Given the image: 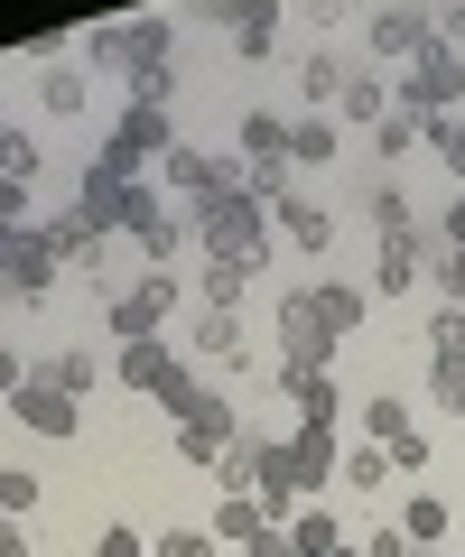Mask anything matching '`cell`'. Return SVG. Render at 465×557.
Wrapping results in <instances>:
<instances>
[{
    "mask_svg": "<svg viewBox=\"0 0 465 557\" xmlns=\"http://www.w3.org/2000/svg\"><path fill=\"white\" fill-rule=\"evenodd\" d=\"M196 233H205V251H215L223 270H243V278L270 260V223H261V196H252V186L205 196V205H196Z\"/></svg>",
    "mask_w": 465,
    "mask_h": 557,
    "instance_id": "1",
    "label": "cell"
},
{
    "mask_svg": "<svg viewBox=\"0 0 465 557\" xmlns=\"http://www.w3.org/2000/svg\"><path fill=\"white\" fill-rule=\"evenodd\" d=\"M391 102H401V112H419V121L456 112V102H465V57L438 38L428 57H409V75H391Z\"/></svg>",
    "mask_w": 465,
    "mask_h": 557,
    "instance_id": "2",
    "label": "cell"
},
{
    "mask_svg": "<svg viewBox=\"0 0 465 557\" xmlns=\"http://www.w3.org/2000/svg\"><path fill=\"white\" fill-rule=\"evenodd\" d=\"M168 317H178V278H168V270H149L140 288H131V298H112V307H102V325H112L122 344H149Z\"/></svg>",
    "mask_w": 465,
    "mask_h": 557,
    "instance_id": "3",
    "label": "cell"
},
{
    "mask_svg": "<svg viewBox=\"0 0 465 557\" xmlns=\"http://www.w3.org/2000/svg\"><path fill=\"white\" fill-rule=\"evenodd\" d=\"M280 344H289V372H326L335 325L317 317V288H289V298H280Z\"/></svg>",
    "mask_w": 465,
    "mask_h": 557,
    "instance_id": "4",
    "label": "cell"
},
{
    "mask_svg": "<svg viewBox=\"0 0 465 557\" xmlns=\"http://www.w3.org/2000/svg\"><path fill=\"white\" fill-rule=\"evenodd\" d=\"M178 456L186 465H223L233 456V399L223 391H196V409H186V428H178Z\"/></svg>",
    "mask_w": 465,
    "mask_h": 557,
    "instance_id": "5",
    "label": "cell"
},
{
    "mask_svg": "<svg viewBox=\"0 0 465 557\" xmlns=\"http://www.w3.org/2000/svg\"><path fill=\"white\" fill-rule=\"evenodd\" d=\"M364 428H372V446H382L391 465H401V474H419L428 465V437H419V418H409V399H364Z\"/></svg>",
    "mask_w": 465,
    "mask_h": 557,
    "instance_id": "6",
    "label": "cell"
},
{
    "mask_svg": "<svg viewBox=\"0 0 465 557\" xmlns=\"http://www.w3.org/2000/svg\"><path fill=\"white\" fill-rule=\"evenodd\" d=\"M428 47H438V10H419V0L372 10V57H428Z\"/></svg>",
    "mask_w": 465,
    "mask_h": 557,
    "instance_id": "7",
    "label": "cell"
},
{
    "mask_svg": "<svg viewBox=\"0 0 465 557\" xmlns=\"http://www.w3.org/2000/svg\"><path fill=\"white\" fill-rule=\"evenodd\" d=\"M419 260H428V233H391L382 260H372V288H382V298H401L409 278H419Z\"/></svg>",
    "mask_w": 465,
    "mask_h": 557,
    "instance_id": "8",
    "label": "cell"
},
{
    "mask_svg": "<svg viewBox=\"0 0 465 557\" xmlns=\"http://www.w3.org/2000/svg\"><path fill=\"white\" fill-rule=\"evenodd\" d=\"M20 418L38 428V437H75V399L47 391V381H20Z\"/></svg>",
    "mask_w": 465,
    "mask_h": 557,
    "instance_id": "9",
    "label": "cell"
},
{
    "mask_svg": "<svg viewBox=\"0 0 465 557\" xmlns=\"http://www.w3.org/2000/svg\"><path fill=\"white\" fill-rule=\"evenodd\" d=\"M280 233L298 242V251H317V260H326V242H335V223L317 214V196H298V186H289V196H280Z\"/></svg>",
    "mask_w": 465,
    "mask_h": 557,
    "instance_id": "10",
    "label": "cell"
},
{
    "mask_svg": "<svg viewBox=\"0 0 465 557\" xmlns=\"http://www.w3.org/2000/svg\"><path fill=\"white\" fill-rule=\"evenodd\" d=\"M344 121H364V131H382L391 121V75H344Z\"/></svg>",
    "mask_w": 465,
    "mask_h": 557,
    "instance_id": "11",
    "label": "cell"
},
{
    "mask_svg": "<svg viewBox=\"0 0 465 557\" xmlns=\"http://www.w3.org/2000/svg\"><path fill=\"white\" fill-rule=\"evenodd\" d=\"M261 530H270V511H261L252 493H223V502H215V539H233V548H252Z\"/></svg>",
    "mask_w": 465,
    "mask_h": 557,
    "instance_id": "12",
    "label": "cell"
},
{
    "mask_svg": "<svg viewBox=\"0 0 465 557\" xmlns=\"http://www.w3.org/2000/svg\"><path fill=\"white\" fill-rule=\"evenodd\" d=\"M446 520H456V511H446L438 493H409V502H401V539H409V548H438Z\"/></svg>",
    "mask_w": 465,
    "mask_h": 557,
    "instance_id": "13",
    "label": "cell"
},
{
    "mask_svg": "<svg viewBox=\"0 0 465 557\" xmlns=\"http://www.w3.org/2000/svg\"><path fill=\"white\" fill-rule=\"evenodd\" d=\"M326 159H335V121H326V112L289 121V168H326Z\"/></svg>",
    "mask_w": 465,
    "mask_h": 557,
    "instance_id": "14",
    "label": "cell"
},
{
    "mask_svg": "<svg viewBox=\"0 0 465 557\" xmlns=\"http://www.w3.org/2000/svg\"><path fill=\"white\" fill-rule=\"evenodd\" d=\"M298 94H307V112H326V102L344 94V65L326 57V47H307V57H298Z\"/></svg>",
    "mask_w": 465,
    "mask_h": 557,
    "instance_id": "15",
    "label": "cell"
},
{
    "mask_svg": "<svg viewBox=\"0 0 465 557\" xmlns=\"http://www.w3.org/2000/svg\"><path fill=\"white\" fill-rule=\"evenodd\" d=\"M196 354L233 362V354H243V317H233V307H205V317H196Z\"/></svg>",
    "mask_w": 465,
    "mask_h": 557,
    "instance_id": "16",
    "label": "cell"
},
{
    "mask_svg": "<svg viewBox=\"0 0 465 557\" xmlns=\"http://www.w3.org/2000/svg\"><path fill=\"white\" fill-rule=\"evenodd\" d=\"M419 131H428V121H419V112H401V102H391V121H382V131H372V149H382V168H391V159H409V149H428Z\"/></svg>",
    "mask_w": 465,
    "mask_h": 557,
    "instance_id": "17",
    "label": "cell"
},
{
    "mask_svg": "<svg viewBox=\"0 0 465 557\" xmlns=\"http://www.w3.org/2000/svg\"><path fill=\"white\" fill-rule=\"evenodd\" d=\"M289 548H298V557H335V548H344V530H335L326 511H298V520H289Z\"/></svg>",
    "mask_w": 465,
    "mask_h": 557,
    "instance_id": "18",
    "label": "cell"
},
{
    "mask_svg": "<svg viewBox=\"0 0 465 557\" xmlns=\"http://www.w3.org/2000/svg\"><path fill=\"white\" fill-rule=\"evenodd\" d=\"M428 149H438V168L465 186V112H438V121H428Z\"/></svg>",
    "mask_w": 465,
    "mask_h": 557,
    "instance_id": "19",
    "label": "cell"
},
{
    "mask_svg": "<svg viewBox=\"0 0 465 557\" xmlns=\"http://www.w3.org/2000/svg\"><path fill=\"white\" fill-rule=\"evenodd\" d=\"M428 399H438L446 418H465V354H438V362H428Z\"/></svg>",
    "mask_w": 465,
    "mask_h": 557,
    "instance_id": "20",
    "label": "cell"
},
{
    "mask_svg": "<svg viewBox=\"0 0 465 557\" xmlns=\"http://www.w3.org/2000/svg\"><path fill=\"white\" fill-rule=\"evenodd\" d=\"M289 149V121L280 112H243V159H280Z\"/></svg>",
    "mask_w": 465,
    "mask_h": 557,
    "instance_id": "21",
    "label": "cell"
},
{
    "mask_svg": "<svg viewBox=\"0 0 465 557\" xmlns=\"http://www.w3.org/2000/svg\"><path fill=\"white\" fill-rule=\"evenodd\" d=\"M28 381H47V391H65V399H75V391H94V354H57V362H38Z\"/></svg>",
    "mask_w": 465,
    "mask_h": 557,
    "instance_id": "22",
    "label": "cell"
},
{
    "mask_svg": "<svg viewBox=\"0 0 465 557\" xmlns=\"http://www.w3.org/2000/svg\"><path fill=\"white\" fill-rule=\"evenodd\" d=\"M372 223H382V242H391V233H419V205L401 196V177H382V196H372Z\"/></svg>",
    "mask_w": 465,
    "mask_h": 557,
    "instance_id": "23",
    "label": "cell"
},
{
    "mask_svg": "<svg viewBox=\"0 0 465 557\" xmlns=\"http://www.w3.org/2000/svg\"><path fill=\"white\" fill-rule=\"evenodd\" d=\"M131 242H140V251H149V260L168 270V260H178V242H186V223H178V214H149V223H140Z\"/></svg>",
    "mask_w": 465,
    "mask_h": 557,
    "instance_id": "24",
    "label": "cell"
},
{
    "mask_svg": "<svg viewBox=\"0 0 465 557\" xmlns=\"http://www.w3.org/2000/svg\"><path fill=\"white\" fill-rule=\"evenodd\" d=\"M20 511H38V474L28 465H0V520H20Z\"/></svg>",
    "mask_w": 465,
    "mask_h": 557,
    "instance_id": "25",
    "label": "cell"
},
{
    "mask_svg": "<svg viewBox=\"0 0 465 557\" xmlns=\"http://www.w3.org/2000/svg\"><path fill=\"white\" fill-rule=\"evenodd\" d=\"M344 483H354V493H382V483H391V456H382V446H354V456H344Z\"/></svg>",
    "mask_w": 465,
    "mask_h": 557,
    "instance_id": "26",
    "label": "cell"
},
{
    "mask_svg": "<svg viewBox=\"0 0 465 557\" xmlns=\"http://www.w3.org/2000/svg\"><path fill=\"white\" fill-rule=\"evenodd\" d=\"M0 177H10V186H28V177H38V139L0 131Z\"/></svg>",
    "mask_w": 465,
    "mask_h": 557,
    "instance_id": "27",
    "label": "cell"
},
{
    "mask_svg": "<svg viewBox=\"0 0 465 557\" xmlns=\"http://www.w3.org/2000/svg\"><path fill=\"white\" fill-rule=\"evenodd\" d=\"M317 317L335 325V335H344V325H364V288H317Z\"/></svg>",
    "mask_w": 465,
    "mask_h": 557,
    "instance_id": "28",
    "label": "cell"
},
{
    "mask_svg": "<svg viewBox=\"0 0 465 557\" xmlns=\"http://www.w3.org/2000/svg\"><path fill=\"white\" fill-rule=\"evenodd\" d=\"M47 112H84V65H57L47 75Z\"/></svg>",
    "mask_w": 465,
    "mask_h": 557,
    "instance_id": "29",
    "label": "cell"
},
{
    "mask_svg": "<svg viewBox=\"0 0 465 557\" xmlns=\"http://www.w3.org/2000/svg\"><path fill=\"white\" fill-rule=\"evenodd\" d=\"M94 557H149V539H140V530H131V520H112V530H102V539H94Z\"/></svg>",
    "mask_w": 465,
    "mask_h": 557,
    "instance_id": "30",
    "label": "cell"
},
{
    "mask_svg": "<svg viewBox=\"0 0 465 557\" xmlns=\"http://www.w3.org/2000/svg\"><path fill=\"white\" fill-rule=\"evenodd\" d=\"M149 557H215V530H168Z\"/></svg>",
    "mask_w": 465,
    "mask_h": 557,
    "instance_id": "31",
    "label": "cell"
},
{
    "mask_svg": "<svg viewBox=\"0 0 465 557\" xmlns=\"http://www.w3.org/2000/svg\"><path fill=\"white\" fill-rule=\"evenodd\" d=\"M205 307H243V270H223V260H215V270H205Z\"/></svg>",
    "mask_w": 465,
    "mask_h": 557,
    "instance_id": "32",
    "label": "cell"
},
{
    "mask_svg": "<svg viewBox=\"0 0 465 557\" xmlns=\"http://www.w3.org/2000/svg\"><path fill=\"white\" fill-rule=\"evenodd\" d=\"M364 557H419V548H409V539H401V520H391V530H372V539H364Z\"/></svg>",
    "mask_w": 465,
    "mask_h": 557,
    "instance_id": "33",
    "label": "cell"
},
{
    "mask_svg": "<svg viewBox=\"0 0 465 557\" xmlns=\"http://www.w3.org/2000/svg\"><path fill=\"white\" fill-rule=\"evenodd\" d=\"M20 381H28V362L10 354V344H0V399H20Z\"/></svg>",
    "mask_w": 465,
    "mask_h": 557,
    "instance_id": "34",
    "label": "cell"
},
{
    "mask_svg": "<svg viewBox=\"0 0 465 557\" xmlns=\"http://www.w3.org/2000/svg\"><path fill=\"white\" fill-rule=\"evenodd\" d=\"M0 557H28V539H20V520H0Z\"/></svg>",
    "mask_w": 465,
    "mask_h": 557,
    "instance_id": "35",
    "label": "cell"
}]
</instances>
